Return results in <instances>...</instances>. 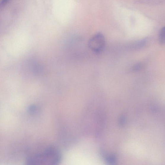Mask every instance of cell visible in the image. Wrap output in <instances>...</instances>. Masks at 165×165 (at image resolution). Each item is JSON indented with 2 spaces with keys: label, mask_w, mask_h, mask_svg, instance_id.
Masks as SVG:
<instances>
[{
  "label": "cell",
  "mask_w": 165,
  "mask_h": 165,
  "mask_svg": "<svg viewBox=\"0 0 165 165\" xmlns=\"http://www.w3.org/2000/svg\"><path fill=\"white\" fill-rule=\"evenodd\" d=\"M61 152L55 147H47L43 151L28 156L25 163L28 165H57L62 160Z\"/></svg>",
  "instance_id": "6da1fadb"
},
{
  "label": "cell",
  "mask_w": 165,
  "mask_h": 165,
  "mask_svg": "<svg viewBox=\"0 0 165 165\" xmlns=\"http://www.w3.org/2000/svg\"><path fill=\"white\" fill-rule=\"evenodd\" d=\"M88 45L93 52L101 53L104 50L105 46L104 36L100 33L95 34L89 40Z\"/></svg>",
  "instance_id": "7a4b0ae2"
},
{
  "label": "cell",
  "mask_w": 165,
  "mask_h": 165,
  "mask_svg": "<svg viewBox=\"0 0 165 165\" xmlns=\"http://www.w3.org/2000/svg\"><path fill=\"white\" fill-rule=\"evenodd\" d=\"M147 39H144L132 44L130 45V48L134 49H137L141 48L145 46L146 44Z\"/></svg>",
  "instance_id": "3957f363"
},
{
  "label": "cell",
  "mask_w": 165,
  "mask_h": 165,
  "mask_svg": "<svg viewBox=\"0 0 165 165\" xmlns=\"http://www.w3.org/2000/svg\"><path fill=\"white\" fill-rule=\"evenodd\" d=\"M159 41L161 45L165 44V26L161 29L160 31Z\"/></svg>",
  "instance_id": "277c9868"
},
{
  "label": "cell",
  "mask_w": 165,
  "mask_h": 165,
  "mask_svg": "<svg viewBox=\"0 0 165 165\" xmlns=\"http://www.w3.org/2000/svg\"><path fill=\"white\" fill-rule=\"evenodd\" d=\"M106 160L110 164H115L117 162V158L115 156L111 155L107 157Z\"/></svg>",
  "instance_id": "5b68a950"
},
{
  "label": "cell",
  "mask_w": 165,
  "mask_h": 165,
  "mask_svg": "<svg viewBox=\"0 0 165 165\" xmlns=\"http://www.w3.org/2000/svg\"><path fill=\"white\" fill-rule=\"evenodd\" d=\"M28 111L32 114H35L37 113L39 111L38 107L35 105H31L28 109Z\"/></svg>",
  "instance_id": "8992f818"
},
{
  "label": "cell",
  "mask_w": 165,
  "mask_h": 165,
  "mask_svg": "<svg viewBox=\"0 0 165 165\" xmlns=\"http://www.w3.org/2000/svg\"><path fill=\"white\" fill-rule=\"evenodd\" d=\"M142 65L141 64H137L134 66L133 68L134 70V71H137L141 68Z\"/></svg>",
  "instance_id": "52a82bcc"
},
{
  "label": "cell",
  "mask_w": 165,
  "mask_h": 165,
  "mask_svg": "<svg viewBox=\"0 0 165 165\" xmlns=\"http://www.w3.org/2000/svg\"><path fill=\"white\" fill-rule=\"evenodd\" d=\"M124 121H125V120H124V117H121L120 120V125L121 126L123 125V124H124Z\"/></svg>",
  "instance_id": "ba28073f"
}]
</instances>
